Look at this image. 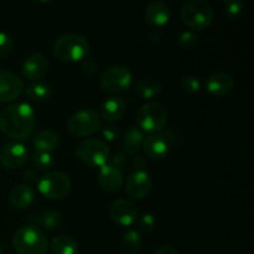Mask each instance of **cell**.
Returning a JSON list of instances; mask_svg holds the SVG:
<instances>
[{"mask_svg":"<svg viewBox=\"0 0 254 254\" xmlns=\"http://www.w3.org/2000/svg\"><path fill=\"white\" fill-rule=\"evenodd\" d=\"M50 250L52 254H77L78 246L71 236L57 235L52 238Z\"/></svg>","mask_w":254,"mask_h":254,"instance_id":"cb8c5ba5","label":"cell"},{"mask_svg":"<svg viewBox=\"0 0 254 254\" xmlns=\"http://www.w3.org/2000/svg\"><path fill=\"white\" fill-rule=\"evenodd\" d=\"M124 163H126V154L123 153L114 154L111 160H108V164H111V165L116 166L118 169H121L124 165Z\"/></svg>","mask_w":254,"mask_h":254,"instance_id":"d590c367","label":"cell"},{"mask_svg":"<svg viewBox=\"0 0 254 254\" xmlns=\"http://www.w3.org/2000/svg\"><path fill=\"white\" fill-rule=\"evenodd\" d=\"M0 254H2V248H1V246H0Z\"/></svg>","mask_w":254,"mask_h":254,"instance_id":"60d3db41","label":"cell"},{"mask_svg":"<svg viewBox=\"0 0 254 254\" xmlns=\"http://www.w3.org/2000/svg\"><path fill=\"white\" fill-rule=\"evenodd\" d=\"M32 164L39 170H46L54 165V159L50 153L36 151V153L32 154Z\"/></svg>","mask_w":254,"mask_h":254,"instance_id":"83f0119b","label":"cell"},{"mask_svg":"<svg viewBox=\"0 0 254 254\" xmlns=\"http://www.w3.org/2000/svg\"><path fill=\"white\" fill-rule=\"evenodd\" d=\"M98 181L99 185L104 190L109 191V192H114V191H118L122 188L124 178L121 169L107 163L99 169Z\"/></svg>","mask_w":254,"mask_h":254,"instance_id":"9a60e30c","label":"cell"},{"mask_svg":"<svg viewBox=\"0 0 254 254\" xmlns=\"http://www.w3.org/2000/svg\"><path fill=\"white\" fill-rule=\"evenodd\" d=\"M149 41L150 42H153V44H159V42L161 41V35H160V32L159 31H153V32H150V34H149Z\"/></svg>","mask_w":254,"mask_h":254,"instance_id":"f35d334b","label":"cell"},{"mask_svg":"<svg viewBox=\"0 0 254 254\" xmlns=\"http://www.w3.org/2000/svg\"><path fill=\"white\" fill-rule=\"evenodd\" d=\"M170 7L161 0H154L146 6L145 20L153 26H163L170 20Z\"/></svg>","mask_w":254,"mask_h":254,"instance_id":"ac0fdd59","label":"cell"},{"mask_svg":"<svg viewBox=\"0 0 254 254\" xmlns=\"http://www.w3.org/2000/svg\"><path fill=\"white\" fill-rule=\"evenodd\" d=\"M12 246L17 254H46L49 250V240L44 231L27 225L15 232Z\"/></svg>","mask_w":254,"mask_h":254,"instance_id":"7a4b0ae2","label":"cell"},{"mask_svg":"<svg viewBox=\"0 0 254 254\" xmlns=\"http://www.w3.org/2000/svg\"><path fill=\"white\" fill-rule=\"evenodd\" d=\"M143 149L146 155L151 159H160L165 158L169 151V141L168 139L160 134H151L148 138L144 139Z\"/></svg>","mask_w":254,"mask_h":254,"instance_id":"d6986e66","label":"cell"},{"mask_svg":"<svg viewBox=\"0 0 254 254\" xmlns=\"http://www.w3.org/2000/svg\"><path fill=\"white\" fill-rule=\"evenodd\" d=\"M127 193L134 200H141L151 190V178L145 170H134L127 178Z\"/></svg>","mask_w":254,"mask_h":254,"instance_id":"7c38bea8","label":"cell"},{"mask_svg":"<svg viewBox=\"0 0 254 254\" xmlns=\"http://www.w3.org/2000/svg\"><path fill=\"white\" fill-rule=\"evenodd\" d=\"M154 254H179V252L171 246H163V247L158 248Z\"/></svg>","mask_w":254,"mask_h":254,"instance_id":"74e56055","label":"cell"},{"mask_svg":"<svg viewBox=\"0 0 254 254\" xmlns=\"http://www.w3.org/2000/svg\"><path fill=\"white\" fill-rule=\"evenodd\" d=\"M136 92L140 94L143 98H153V97L158 96L161 91L160 82L153 77H145L136 82L135 84Z\"/></svg>","mask_w":254,"mask_h":254,"instance_id":"484cf974","label":"cell"},{"mask_svg":"<svg viewBox=\"0 0 254 254\" xmlns=\"http://www.w3.org/2000/svg\"><path fill=\"white\" fill-rule=\"evenodd\" d=\"M24 176H25V180H26L29 184H36V183H39V180H40L39 173H37L36 170H34V169H30V170H27L26 173L24 174Z\"/></svg>","mask_w":254,"mask_h":254,"instance_id":"8d00e7d4","label":"cell"},{"mask_svg":"<svg viewBox=\"0 0 254 254\" xmlns=\"http://www.w3.org/2000/svg\"><path fill=\"white\" fill-rule=\"evenodd\" d=\"M197 41L198 35L196 34L195 31H190V30L181 32L180 36H179V45H180V47H183V49L185 50L191 49L192 46H195V45L197 44Z\"/></svg>","mask_w":254,"mask_h":254,"instance_id":"f546056e","label":"cell"},{"mask_svg":"<svg viewBox=\"0 0 254 254\" xmlns=\"http://www.w3.org/2000/svg\"><path fill=\"white\" fill-rule=\"evenodd\" d=\"M37 188L40 193L49 200H60L68 195L71 190V180L61 171H50L40 178Z\"/></svg>","mask_w":254,"mask_h":254,"instance_id":"52a82bcc","label":"cell"},{"mask_svg":"<svg viewBox=\"0 0 254 254\" xmlns=\"http://www.w3.org/2000/svg\"><path fill=\"white\" fill-rule=\"evenodd\" d=\"M134 166H135V170H144V166H145V161L141 156H136L133 161Z\"/></svg>","mask_w":254,"mask_h":254,"instance_id":"ab89813d","label":"cell"},{"mask_svg":"<svg viewBox=\"0 0 254 254\" xmlns=\"http://www.w3.org/2000/svg\"><path fill=\"white\" fill-rule=\"evenodd\" d=\"M34 189L30 185H25V184L14 186L9 193V201L11 206L15 208H19V210L29 207L34 201Z\"/></svg>","mask_w":254,"mask_h":254,"instance_id":"44dd1931","label":"cell"},{"mask_svg":"<svg viewBox=\"0 0 254 254\" xmlns=\"http://www.w3.org/2000/svg\"><path fill=\"white\" fill-rule=\"evenodd\" d=\"M144 133L138 127H130L126 131L122 141V146L127 155H135L143 146Z\"/></svg>","mask_w":254,"mask_h":254,"instance_id":"603a6c76","label":"cell"},{"mask_svg":"<svg viewBox=\"0 0 254 254\" xmlns=\"http://www.w3.org/2000/svg\"><path fill=\"white\" fill-rule=\"evenodd\" d=\"M36 124V114L29 103H15L0 112V130L16 140L29 138Z\"/></svg>","mask_w":254,"mask_h":254,"instance_id":"6da1fadb","label":"cell"},{"mask_svg":"<svg viewBox=\"0 0 254 254\" xmlns=\"http://www.w3.org/2000/svg\"><path fill=\"white\" fill-rule=\"evenodd\" d=\"M26 146L19 141H10L0 150V163L6 169H19L27 160Z\"/></svg>","mask_w":254,"mask_h":254,"instance_id":"8fae6325","label":"cell"},{"mask_svg":"<svg viewBox=\"0 0 254 254\" xmlns=\"http://www.w3.org/2000/svg\"><path fill=\"white\" fill-rule=\"evenodd\" d=\"M50 93H51V89H50L49 84L42 81L32 82L26 88V96L35 102L46 101L50 97Z\"/></svg>","mask_w":254,"mask_h":254,"instance_id":"4316f807","label":"cell"},{"mask_svg":"<svg viewBox=\"0 0 254 254\" xmlns=\"http://www.w3.org/2000/svg\"><path fill=\"white\" fill-rule=\"evenodd\" d=\"M14 50V40L9 34L0 31V57H7Z\"/></svg>","mask_w":254,"mask_h":254,"instance_id":"f1b7e54d","label":"cell"},{"mask_svg":"<svg viewBox=\"0 0 254 254\" xmlns=\"http://www.w3.org/2000/svg\"><path fill=\"white\" fill-rule=\"evenodd\" d=\"M138 226L141 231H145V232H151L155 227V218L150 213H145L141 217H139L138 220Z\"/></svg>","mask_w":254,"mask_h":254,"instance_id":"d6a6232c","label":"cell"},{"mask_svg":"<svg viewBox=\"0 0 254 254\" xmlns=\"http://www.w3.org/2000/svg\"><path fill=\"white\" fill-rule=\"evenodd\" d=\"M181 86H183L184 91L188 93H196L201 89V82L197 77L189 74L181 79Z\"/></svg>","mask_w":254,"mask_h":254,"instance_id":"4dcf8cb0","label":"cell"},{"mask_svg":"<svg viewBox=\"0 0 254 254\" xmlns=\"http://www.w3.org/2000/svg\"><path fill=\"white\" fill-rule=\"evenodd\" d=\"M82 69L86 74L88 76H93L97 72V64L93 61V60L84 59L83 62H82Z\"/></svg>","mask_w":254,"mask_h":254,"instance_id":"e575fe53","label":"cell"},{"mask_svg":"<svg viewBox=\"0 0 254 254\" xmlns=\"http://www.w3.org/2000/svg\"><path fill=\"white\" fill-rule=\"evenodd\" d=\"M109 215H111L112 220L118 225L130 226L131 223L135 222L138 212H136L135 205L131 201L121 198L112 203L111 208H109Z\"/></svg>","mask_w":254,"mask_h":254,"instance_id":"4fadbf2b","label":"cell"},{"mask_svg":"<svg viewBox=\"0 0 254 254\" xmlns=\"http://www.w3.org/2000/svg\"><path fill=\"white\" fill-rule=\"evenodd\" d=\"M76 154L79 160L88 166L101 168L109 160V149L106 141L91 138L82 140L77 145Z\"/></svg>","mask_w":254,"mask_h":254,"instance_id":"8992f818","label":"cell"},{"mask_svg":"<svg viewBox=\"0 0 254 254\" xmlns=\"http://www.w3.org/2000/svg\"><path fill=\"white\" fill-rule=\"evenodd\" d=\"M126 113V102L121 97H109L102 103L101 118L106 119L109 123L119 121Z\"/></svg>","mask_w":254,"mask_h":254,"instance_id":"ffe728a7","label":"cell"},{"mask_svg":"<svg viewBox=\"0 0 254 254\" xmlns=\"http://www.w3.org/2000/svg\"><path fill=\"white\" fill-rule=\"evenodd\" d=\"M136 121L145 131L156 133L165 128L168 122V112L163 104L158 102H148L139 108Z\"/></svg>","mask_w":254,"mask_h":254,"instance_id":"5b68a950","label":"cell"},{"mask_svg":"<svg viewBox=\"0 0 254 254\" xmlns=\"http://www.w3.org/2000/svg\"><path fill=\"white\" fill-rule=\"evenodd\" d=\"M141 235L136 230H129L123 235L121 240V250L124 254H136L140 251Z\"/></svg>","mask_w":254,"mask_h":254,"instance_id":"d4e9b609","label":"cell"},{"mask_svg":"<svg viewBox=\"0 0 254 254\" xmlns=\"http://www.w3.org/2000/svg\"><path fill=\"white\" fill-rule=\"evenodd\" d=\"M180 14L183 21L193 30H203L208 27L212 24L215 16L212 6L201 0H189L184 2Z\"/></svg>","mask_w":254,"mask_h":254,"instance_id":"277c9868","label":"cell"},{"mask_svg":"<svg viewBox=\"0 0 254 254\" xmlns=\"http://www.w3.org/2000/svg\"><path fill=\"white\" fill-rule=\"evenodd\" d=\"M233 86L235 81L232 76L222 71L213 72L206 79V88L213 96H226L232 91Z\"/></svg>","mask_w":254,"mask_h":254,"instance_id":"2e32d148","label":"cell"},{"mask_svg":"<svg viewBox=\"0 0 254 254\" xmlns=\"http://www.w3.org/2000/svg\"><path fill=\"white\" fill-rule=\"evenodd\" d=\"M25 84L21 77L6 69H0V102L9 103L19 98Z\"/></svg>","mask_w":254,"mask_h":254,"instance_id":"30bf717a","label":"cell"},{"mask_svg":"<svg viewBox=\"0 0 254 254\" xmlns=\"http://www.w3.org/2000/svg\"><path fill=\"white\" fill-rule=\"evenodd\" d=\"M101 134L106 140L113 141L114 139H117L119 136V128L113 126V124H108V126H104L101 129Z\"/></svg>","mask_w":254,"mask_h":254,"instance_id":"836d02e7","label":"cell"},{"mask_svg":"<svg viewBox=\"0 0 254 254\" xmlns=\"http://www.w3.org/2000/svg\"><path fill=\"white\" fill-rule=\"evenodd\" d=\"M102 118L94 109H79L68 119V129L77 136H86L101 129Z\"/></svg>","mask_w":254,"mask_h":254,"instance_id":"ba28073f","label":"cell"},{"mask_svg":"<svg viewBox=\"0 0 254 254\" xmlns=\"http://www.w3.org/2000/svg\"><path fill=\"white\" fill-rule=\"evenodd\" d=\"M225 9L228 16L232 17V19H236V17L240 16L241 12H242L243 4L240 0H228L225 4Z\"/></svg>","mask_w":254,"mask_h":254,"instance_id":"1f68e13d","label":"cell"},{"mask_svg":"<svg viewBox=\"0 0 254 254\" xmlns=\"http://www.w3.org/2000/svg\"><path fill=\"white\" fill-rule=\"evenodd\" d=\"M133 83V73L130 69L122 64L112 66L103 72L101 86L109 93H121L127 91Z\"/></svg>","mask_w":254,"mask_h":254,"instance_id":"9c48e42d","label":"cell"},{"mask_svg":"<svg viewBox=\"0 0 254 254\" xmlns=\"http://www.w3.org/2000/svg\"><path fill=\"white\" fill-rule=\"evenodd\" d=\"M29 223L40 230L54 231L62 223L61 213L55 210H44L29 216Z\"/></svg>","mask_w":254,"mask_h":254,"instance_id":"e0dca14e","label":"cell"},{"mask_svg":"<svg viewBox=\"0 0 254 254\" xmlns=\"http://www.w3.org/2000/svg\"><path fill=\"white\" fill-rule=\"evenodd\" d=\"M88 40L79 34H66L60 36L54 44V54L57 59L67 62L84 60L88 55Z\"/></svg>","mask_w":254,"mask_h":254,"instance_id":"3957f363","label":"cell"},{"mask_svg":"<svg viewBox=\"0 0 254 254\" xmlns=\"http://www.w3.org/2000/svg\"><path fill=\"white\" fill-rule=\"evenodd\" d=\"M49 69V60L42 54H32L22 64V73L27 79L40 81Z\"/></svg>","mask_w":254,"mask_h":254,"instance_id":"5bb4252c","label":"cell"},{"mask_svg":"<svg viewBox=\"0 0 254 254\" xmlns=\"http://www.w3.org/2000/svg\"><path fill=\"white\" fill-rule=\"evenodd\" d=\"M59 134L54 130H50V129H42L32 136V145L35 146L36 151L51 153L59 146Z\"/></svg>","mask_w":254,"mask_h":254,"instance_id":"7402d4cb","label":"cell"}]
</instances>
